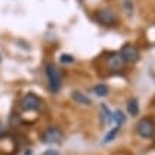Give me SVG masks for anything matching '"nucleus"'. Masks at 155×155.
Returning <instances> with one entry per match:
<instances>
[{
    "mask_svg": "<svg viewBox=\"0 0 155 155\" xmlns=\"http://www.w3.org/2000/svg\"><path fill=\"white\" fill-rule=\"evenodd\" d=\"M46 75H47V81H48V88L51 93L57 94L61 90V85H63V78H61V73L60 70L57 68L56 64L53 63H48L46 66Z\"/></svg>",
    "mask_w": 155,
    "mask_h": 155,
    "instance_id": "1",
    "label": "nucleus"
},
{
    "mask_svg": "<svg viewBox=\"0 0 155 155\" xmlns=\"http://www.w3.org/2000/svg\"><path fill=\"white\" fill-rule=\"evenodd\" d=\"M137 132L142 138H152L155 134V121L151 117H142L137 122Z\"/></svg>",
    "mask_w": 155,
    "mask_h": 155,
    "instance_id": "2",
    "label": "nucleus"
},
{
    "mask_svg": "<svg viewBox=\"0 0 155 155\" xmlns=\"http://www.w3.org/2000/svg\"><path fill=\"white\" fill-rule=\"evenodd\" d=\"M95 19L104 27H115L118 24V17L111 9H100L95 12Z\"/></svg>",
    "mask_w": 155,
    "mask_h": 155,
    "instance_id": "3",
    "label": "nucleus"
},
{
    "mask_svg": "<svg viewBox=\"0 0 155 155\" xmlns=\"http://www.w3.org/2000/svg\"><path fill=\"white\" fill-rule=\"evenodd\" d=\"M40 107H41V100L33 93L26 94L20 101V108L23 111H37Z\"/></svg>",
    "mask_w": 155,
    "mask_h": 155,
    "instance_id": "4",
    "label": "nucleus"
},
{
    "mask_svg": "<svg viewBox=\"0 0 155 155\" xmlns=\"http://www.w3.org/2000/svg\"><path fill=\"white\" fill-rule=\"evenodd\" d=\"M63 131L58 127H48L41 134V142L44 144H58L63 140Z\"/></svg>",
    "mask_w": 155,
    "mask_h": 155,
    "instance_id": "5",
    "label": "nucleus"
},
{
    "mask_svg": "<svg viewBox=\"0 0 155 155\" xmlns=\"http://www.w3.org/2000/svg\"><path fill=\"white\" fill-rule=\"evenodd\" d=\"M17 141L12 135H2L0 137V154L3 155H13L17 151Z\"/></svg>",
    "mask_w": 155,
    "mask_h": 155,
    "instance_id": "6",
    "label": "nucleus"
},
{
    "mask_svg": "<svg viewBox=\"0 0 155 155\" xmlns=\"http://www.w3.org/2000/svg\"><path fill=\"white\" fill-rule=\"evenodd\" d=\"M120 54H121L122 60L125 61V64H127V63L128 64H134V63H137V61L140 60V51H138L137 47H134L132 44L122 46Z\"/></svg>",
    "mask_w": 155,
    "mask_h": 155,
    "instance_id": "7",
    "label": "nucleus"
},
{
    "mask_svg": "<svg viewBox=\"0 0 155 155\" xmlns=\"http://www.w3.org/2000/svg\"><path fill=\"white\" fill-rule=\"evenodd\" d=\"M124 66H125V61L122 60V57L120 53H115V54H113V56L108 58V67H110L111 70L120 71L124 68Z\"/></svg>",
    "mask_w": 155,
    "mask_h": 155,
    "instance_id": "8",
    "label": "nucleus"
},
{
    "mask_svg": "<svg viewBox=\"0 0 155 155\" xmlns=\"http://www.w3.org/2000/svg\"><path fill=\"white\" fill-rule=\"evenodd\" d=\"M71 98L74 100L77 104H81V105H91V100L81 91H73L71 93Z\"/></svg>",
    "mask_w": 155,
    "mask_h": 155,
    "instance_id": "9",
    "label": "nucleus"
},
{
    "mask_svg": "<svg viewBox=\"0 0 155 155\" xmlns=\"http://www.w3.org/2000/svg\"><path fill=\"white\" fill-rule=\"evenodd\" d=\"M127 111L131 117H137L138 113H140V105H138V100L137 98H131L128 100V104H127Z\"/></svg>",
    "mask_w": 155,
    "mask_h": 155,
    "instance_id": "10",
    "label": "nucleus"
},
{
    "mask_svg": "<svg viewBox=\"0 0 155 155\" xmlns=\"http://www.w3.org/2000/svg\"><path fill=\"white\" fill-rule=\"evenodd\" d=\"M120 130H121V127H120V125L114 127L113 130H110V131L105 134V137H104V140H103L104 144H108V142L114 141V140H115V137H117V134L120 132Z\"/></svg>",
    "mask_w": 155,
    "mask_h": 155,
    "instance_id": "11",
    "label": "nucleus"
},
{
    "mask_svg": "<svg viewBox=\"0 0 155 155\" xmlns=\"http://www.w3.org/2000/svg\"><path fill=\"white\" fill-rule=\"evenodd\" d=\"M93 91H94V94L97 95V97H105V95H108V93H110V88H108V85H105V84H97V85H94Z\"/></svg>",
    "mask_w": 155,
    "mask_h": 155,
    "instance_id": "12",
    "label": "nucleus"
},
{
    "mask_svg": "<svg viewBox=\"0 0 155 155\" xmlns=\"http://www.w3.org/2000/svg\"><path fill=\"white\" fill-rule=\"evenodd\" d=\"M113 121L117 122V125L122 127V124L125 122V115H124V113L120 111V110H117L115 113H113Z\"/></svg>",
    "mask_w": 155,
    "mask_h": 155,
    "instance_id": "13",
    "label": "nucleus"
},
{
    "mask_svg": "<svg viewBox=\"0 0 155 155\" xmlns=\"http://www.w3.org/2000/svg\"><path fill=\"white\" fill-rule=\"evenodd\" d=\"M101 110H103L104 113V117H105V121H107V124L110 125L111 122H113V113L110 111V108L105 105V104H101Z\"/></svg>",
    "mask_w": 155,
    "mask_h": 155,
    "instance_id": "14",
    "label": "nucleus"
},
{
    "mask_svg": "<svg viewBox=\"0 0 155 155\" xmlns=\"http://www.w3.org/2000/svg\"><path fill=\"white\" fill-rule=\"evenodd\" d=\"M60 63L61 64H73V63H74V57L70 56V54H61Z\"/></svg>",
    "mask_w": 155,
    "mask_h": 155,
    "instance_id": "15",
    "label": "nucleus"
},
{
    "mask_svg": "<svg viewBox=\"0 0 155 155\" xmlns=\"http://www.w3.org/2000/svg\"><path fill=\"white\" fill-rule=\"evenodd\" d=\"M122 6H124V9L127 10V13H128V14H131V13H132L134 5H132L131 0H124V2H122Z\"/></svg>",
    "mask_w": 155,
    "mask_h": 155,
    "instance_id": "16",
    "label": "nucleus"
},
{
    "mask_svg": "<svg viewBox=\"0 0 155 155\" xmlns=\"http://www.w3.org/2000/svg\"><path fill=\"white\" fill-rule=\"evenodd\" d=\"M43 155H60V152L56 150H47V151L43 152Z\"/></svg>",
    "mask_w": 155,
    "mask_h": 155,
    "instance_id": "17",
    "label": "nucleus"
},
{
    "mask_svg": "<svg viewBox=\"0 0 155 155\" xmlns=\"http://www.w3.org/2000/svg\"><path fill=\"white\" fill-rule=\"evenodd\" d=\"M5 135V127H3V124L0 122V137Z\"/></svg>",
    "mask_w": 155,
    "mask_h": 155,
    "instance_id": "18",
    "label": "nucleus"
},
{
    "mask_svg": "<svg viewBox=\"0 0 155 155\" xmlns=\"http://www.w3.org/2000/svg\"><path fill=\"white\" fill-rule=\"evenodd\" d=\"M24 155H31V150H27V151H26V154H24Z\"/></svg>",
    "mask_w": 155,
    "mask_h": 155,
    "instance_id": "19",
    "label": "nucleus"
},
{
    "mask_svg": "<svg viewBox=\"0 0 155 155\" xmlns=\"http://www.w3.org/2000/svg\"><path fill=\"white\" fill-rule=\"evenodd\" d=\"M0 61H2V58H0Z\"/></svg>",
    "mask_w": 155,
    "mask_h": 155,
    "instance_id": "20",
    "label": "nucleus"
}]
</instances>
